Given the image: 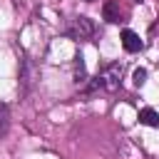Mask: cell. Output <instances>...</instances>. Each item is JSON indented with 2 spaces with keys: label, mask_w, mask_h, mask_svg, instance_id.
<instances>
[{
  "label": "cell",
  "mask_w": 159,
  "mask_h": 159,
  "mask_svg": "<svg viewBox=\"0 0 159 159\" xmlns=\"http://www.w3.org/2000/svg\"><path fill=\"white\" fill-rule=\"evenodd\" d=\"M67 35H70L72 40H87V37L94 35V22H92L89 17H84V15H80V17H75L72 25L67 27Z\"/></svg>",
  "instance_id": "1"
},
{
  "label": "cell",
  "mask_w": 159,
  "mask_h": 159,
  "mask_svg": "<svg viewBox=\"0 0 159 159\" xmlns=\"http://www.w3.org/2000/svg\"><path fill=\"white\" fill-rule=\"evenodd\" d=\"M99 77H102V89H109V92L119 89L122 87V65H107L99 72Z\"/></svg>",
  "instance_id": "2"
},
{
  "label": "cell",
  "mask_w": 159,
  "mask_h": 159,
  "mask_svg": "<svg viewBox=\"0 0 159 159\" xmlns=\"http://www.w3.org/2000/svg\"><path fill=\"white\" fill-rule=\"evenodd\" d=\"M102 17H104L107 22H119V17H122L119 2H117V0H107V2L102 5Z\"/></svg>",
  "instance_id": "3"
},
{
  "label": "cell",
  "mask_w": 159,
  "mask_h": 159,
  "mask_svg": "<svg viewBox=\"0 0 159 159\" xmlns=\"http://www.w3.org/2000/svg\"><path fill=\"white\" fill-rule=\"evenodd\" d=\"M122 45H124L127 52H139L142 50V40H139V35L134 30H124L122 32Z\"/></svg>",
  "instance_id": "4"
},
{
  "label": "cell",
  "mask_w": 159,
  "mask_h": 159,
  "mask_svg": "<svg viewBox=\"0 0 159 159\" xmlns=\"http://www.w3.org/2000/svg\"><path fill=\"white\" fill-rule=\"evenodd\" d=\"M139 122L147 127H159V114L152 107H144V109H139Z\"/></svg>",
  "instance_id": "5"
},
{
  "label": "cell",
  "mask_w": 159,
  "mask_h": 159,
  "mask_svg": "<svg viewBox=\"0 0 159 159\" xmlns=\"http://www.w3.org/2000/svg\"><path fill=\"white\" fill-rule=\"evenodd\" d=\"M75 60H77V62H75V80H77V82H84V80H87V70H84L82 55H77Z\"/></svg>",
  "instance_id": "6"
},
{
  "label": "cell",
  "mask_w": 159,
  "mask_h": 159,
  "mask_svg": "<svg viewBox=\"0 0 159 159\" xmlns=\"http://www.w3.org/2000/svg\"><path fill=\"white\" fill-rule=\"evenodd\" d=\"M132 80H134V84H137V87H142V84L147 82V70H144V67H137V70H134V75H132Z\"/></svg>",
  "instance_id": "7"
},
{
  "label": "cell",
  "mask_w": 159,
  "mask_h": 159,
  "mask_svg": "<svg viewBox=\"0 0 159 159\" xmlns=\"http://www.w3.org/2000/svg\"><path fill=\"white\" fill-rule=\"evenodd\" d=\"M7 132V107H0V134Z\"/></svg>",
  "instance_id": "8"
},
{
  "label": "cell",
  "mask_w": 159,
  "mask_h": 159,
  "mask_svg": "<svg viewBox=\"0 0 159 159\" xmlns=\"http://www.w3.org/2000/svg\"><path fill=\"white\" fill-rule=\"evenodd\" d=\"M87 2H92V0H87Z\"/></svg>",
  "instance_id": "9"
}]
</instances>
